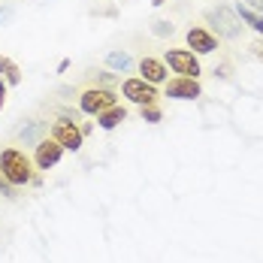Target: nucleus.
Segmentation results:
<instances>
[{"instance_id": "obj_1", "label": "nucleus", "mask_w": 263, "mask_h": 263, "mask_svg": "<svg viewBox=\"0 0 263 263\" xmlns=\"http://www.w3.org/2000/svg\"><path fill=\"white\" fill-rule=\"evenodd\" d=\"M0 173L9 179V184H15V187H25V184L36 182L33 160L27 158L25 152H18V148H3L0 152Z\"/></svg>"}, {"instance_id": "obj_2", "label": "nucleus", "mask_w": 263, "mask_h": 263, "mask_svg": "<svg viewBox=\"0 0 263 263\" xmlns=\"http://www.w3.org/2000/svg\"><path fill=\"white\" fill-rule=\"evenodd\" d=\"M118 103V94L112 91V88H85L79 94V109L85 112V115H100V112H106V109H112V106Z\"/></svg>"}, {"instance_id": "obj_3", "label": "nucleus", "mask_w": 263, "mask_h": 263, "mask_svg": "<svg viewBox=\"0 0 263 263\" xmlns=\"http://www.w3.org/2000/svg\"><path fill=\"white\" fill-rule=\"evenodd\" d=\"M206 22L218 30V36H227V40H236L239 33H242V22H239V15L233 12V9H227V6L209 9V12H206Z\"/></svg>"}, {"instance_id": "obj_4", "label": "nucleus", "mask_w": 263, "mask_h": 263, "mask_svg": "<svg viewBox=\"0 0 263 263\" xmlns=\"http://www.w3.org/2000/svg\"><path fill=\"white\" fill-rule=\"evenodd\" d=\"M121 94L136 106L158 103V88H155L152 82H145V79H124L121 82Z\"/></svg>"}, {"instance_id": "obj_5", "label": "nucleus", "mask_w": 263, "mask_h": 263, "mask_svg": "<svg viewBox=\"0 0 263 263\" xmlns=\"http://www.w3.org/2000/svg\"><path fill=\"white\" fill-rule=\"evenodd\" d=\"M52 136L64 145V152H79L82 142H85V133L76 121H70V118H61V121H54L52 124Z\"/></svg>"}, {"instance_id": "obj_6", "label": "nucleus", "mask_w": 263, "mask_h": 263, "mask_svg": "<svg viewBox=\"0 0 263 263\" xmlns=\"http://www.w3.org/2000/svg\"><path fill=\"white\" fill-rule=\"evenodd\" d=\"M166 64L179 76H191V79L200 76V61H197V54L191 52V49H170L166 52Z\"/></svg>"}, {"instance_id": "obj_7", "label": "nucleus", "mask_w": 263, "mask_h": 263, "mask_svg": "<svg viewBox=\"0 0 263 263\" xmlns=\"http://www.w3.org/2000/svg\"><path fill=\"white\" fill-rule=\"evenodd\" d=\"M61 155H64V145H61L54 136H46V139H40V142H36L33 166H36V170H52V166H58Z\"/></svg>"}, {"instance_id": "obj_8", "label": "nucleus", "mask_w": 263, "mask_h": 263, "mask_svg": "<svg viewBox=\"0 0 263 263\" xmlns=\"http://www.w3.org/2000/svg\"><path fill=\"white\" fill-rule=\"evenodd\" d=\"M203 91H200V82L191 79V76H176V79L166 82V97L173 100H197Z\"/></svg>"}, {"instance_id": "obj_9", "label": "nucleus", "mask_w": 263, "mask_h": 263, "mask_svg": "<svg viewBox=\"0 0 263 263\" xmlns=\"http://www.w3.org/2000/svg\"><path fill=\"white\" fill-rule=\"evenodd\" d=\"M187 46L197 54H212L218 49V40L212 36L206 27H191V30H187Z\"/></svg>"}, {"instance_id": "obj_10", "label": "nucleus", "mask_w": 263, "mask_h": 263, "mask_svg": "<svg viewBox=\"0 0 263 263\" xmlns=\"http://www.w3.org/2000/svg\"><path fill=\"white\" fill-rule=\"evenodd\" d=\"M139 79L152 82V85H160V82H166V64L158 61V58H142L139 61Z\"/></svg>"}, {"instance_id": "obj_11", "label": "nucleus", "mask_w": 263, "mask_h": 263, "mask_svg": "<svg viewBox=\"0 0 263 263\" xmlns=\"http://www.w3.org/2000/svg\"><path fill=\"white\" fill-rule=\"evenodd\" d=\"M121 121H127V109H124V106H118V103L112 106V109H106V112H100V115H97V124H100L103 130H115Z\"/></svg>"}, {"instance_id": "obj_12", "label": "nucleus", "mask_w": 263, "mask_h": 263, "mask_svg": "<svg viewBox=\"0 0 263 263\" xmlns=\"http://www.w3.org/2000/svg\"><path fill=\"white\" fill-rule=\"evenodd\" d=\"M236 15H239V22H245L251 30L263 33V12L251 9V6H245V3H239V6H236Z\"/></svg>"}, {"instance_id": "obj_13", "label": "nucleus", "mask_w": 263, "mask_h": 263, "mask_svg": "<svg viewBox=\"0 0 263 263\" xmlns=\"http://www.w3.org/2000/svg\"><path fill=\"white\" fill-rule=\"evenodd\" d=\"M0 79L6 85H22V70L15 61H9L6 54H0Z\"/></svg>"}, {"instance_id": "obj_14", "label": "nucleus", "mask_w": 263, "mask_h": 263, "mask_svg": "<svg viewBox=\"0 0 263 263\" xmlns=\"http://www.w3.org/2000/svg\"><path fill=\"white\" fill-rule=\"evenodd\" d=\"M130 54L127 52H109L106 54V67L109 70H115V73H124V70H130Z\"/></svg>"}, {"instance_id": "obj_15", "label": "nucleus", "mask_w": 263, "mask_h": 263, "mask_svg": "<svg viewBox=\"0 0 263 263\" xmlns=\"http://www.w3.org/2000/svg\"><path fill=\"white\" fill-rule=\"evenodd\" d=\"M139 115H142V121H148V124H158L160 121V109L155 103L152 106H139Z\"/></svg>"}, {"instance_id": "obj_16", "label": "nucleus", "mask_w": 263, "mask_h": 263, "mask_svg": "<svg viewBox=\"0 0 263 263\" xmlns=\"http://www.w3.org/2000/svg\"><path fill=\"white\" fill-rule=\"evenodd\" d=\"M40 130H43V124H40V121H33L30 127H25V130H22V139H25V142H33ZM36 142H40V139H36Z\"/></svg>"}, {"instance_id": "obj_17", "label": "nucleus", "mask_w": 263, "mask_h": 263, "mask_svg": "<svg viewBox=\"0 0 263 263\" xmlns=\"http://www.w3.org/2000/svg\"><path fill=\"white\" fill-rule=\"evenodd\" d=\"M0 194H3V197H12V194H15V184H9V179H6L3 173H0Z\"/></svg>"}, {"instance_id": "obj_18", "label": "nucleus", "mask_w": 263, "mask_h": 263, "mask_svg": "<svg viewBox=\"0 0 263 263\" xmlns=\"http://www.w3.org/2000/svg\"><path fill=\"white\" fill-rule=\"evenodd\" d=\"M158 36H166V33H173V25L170 22H155V27H152Z\"/></svg>"}, {"instance_id": "obj_19", "label": "nucleus", "mask_w": 263, "mask_h": 263, "mask_svg": "<svg viewBox=\"0 0 263 263\" xmlns=\"http://www.w3.org/2000/svg\"><path fill=\"white\" fill-rule=\"evenodd\" d=\"M251 52L257 54V58H263V40H254V43H251Z\"/></svg>"}, {"instance_id": "obj_20", "label": "nucleus", "mask_w": 263, "mask_h": 263, "mask_svg": "<svg viewBox=\"0 0 263 263\" xmlns=\"http://www.w3.org/2000/svg\"><path fill=\"white\" fill-rule=\"evenodd\" d=\"M245 6H251V9H257V12H263V0H245Z\"/></svg>"}, {"instance_id": "obj_21", "label": "nucleus", "mask_w": 263, "mask_h": 263, "mask_svg": "<svg viewBox=\"0 0 263 263\" xmlns=\"http://www.w3.org/2000/svg\"><path fill=\"white\" fill-rule=\"evenodd\" d=\"M3 103H6V82L0 79V109H3Z\"/></svg>"}, {"instance_id": "obj_22", "label": "nucleus", "mask_w": 263, "mask_h": 263, "mask_svg": "<svg viewBox=\"0 0 263 263\" xmlns=\"http://www.w3.org/2000/svg\"><path fill=\"white\" fill-rule=\"evenodd\" d=\"M112 82H115V79H112L109 73H103V76H97V85H112Z\"/></svg>"}, {"instance_id": "obj_23", "label": "nucleus", "mask_w": 263, "mask_h": 263, "mask_svg": "<svg viewBox=\"0 0 263 263\" xmlns=\"http://www.w3.org/2000/svg\"><path fill=\"white\" fill-rule=\"evenodd\" d=\"M9 18V9H0V22H6Z\"/></svg>"}, {"instance_id": "obj_24", "label": "nucleus", "mask_w": 263, "mask_h": 263, "mask_svg": "<svg viewBox=\"0 0 263 263\" xmlns=\"http://www.w3.org/2000/svg\"><path fill=\"white\" fill-rule=\"evenodd\" d=\"M152 3H155V6H163V3H166V0H152Z\"/></svg>"}]
</instances>
